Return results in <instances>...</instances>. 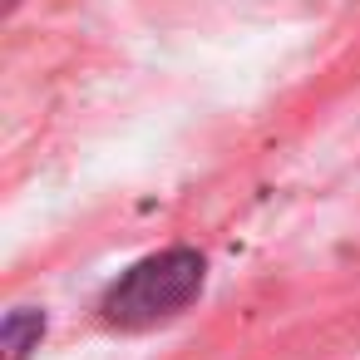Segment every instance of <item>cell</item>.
Masks as SVG:
<instances>
[{"label": "cell", "instance_id": "cell-2", "mask_svg": "<svg viewBox=\"0 0 360 360\" xmlns=\"http://www.w3.org/2000/svg\"><path fill=\"white\" fill-rule=\"evenodd\" d=\"M45 326H50V321H45V311H35V306L11 311L6 326H0V350H6V360H25L30 350H40Z\"/></svg>", "mask_w": 360, "mask_h": 360}, {"label": "cell", "instance_id": "cell-1", "mask_svg": "<svg viewBox=\"0 0 360 360\" xmlns=\"http://www.w3.org/2000/svg\"><path fill=\"white\" fill-rule=\"evenodd\" d=\"M207 262L193 247H163L143 262H134L99 301V316L119 330H148L158 321L183 316L202 296Z\"/></svg>", "mask_w": 360, "mask_h": 360}]
</instances>
